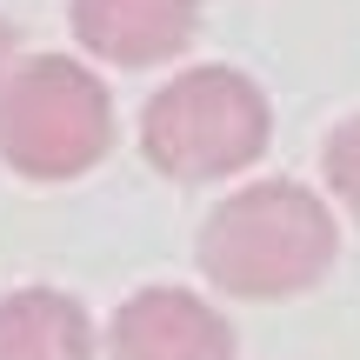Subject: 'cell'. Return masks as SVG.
<instances>
[{"label": "cell", "mask_w": 360, "mask_h": 360, "mask_svg": "<svg viewBox=\"0 0 360 360\" xmlns=\"http://www.w3.org/2000/svg\"><path fill=\"white\" fill-rule=\"evenodd\" d=\"M340 254L334 214L294 180H260L214 207L200 227V274L240 300L307 294Z\"/></svg>", "instance_id": "6da1fadb"}, {"label": "cell", "mask_w": 360, "mask_h": 360, "mask_svg": "<svg viewBox=\"0 0 360 360\" xmlns=\"http://www.w3.org/2000/svg\"><path fill=\"white\" fill-rule=\"evenodd\" d=\"M114 141V101L80 60H20L0 74V160L20 180H74Z\"/></svg>", "instance_id": "7a4b0ae2"}, {"label": "cell", "mask_w": 360, "mask_h": 360, "mask_svg": "<svg viewBox=\"0 0 360 360\" xmlns=\"http://www.w3.org/2000/svg\"><path fill=\"white\" fill-rule=\"evenodd\" d=\"M274 114L260 87L233 67H187L154 94L141 120V147L167 180H220L267 154Z\"/></svg>", "instance_id": "3957f363"}, {"label": "cell", "mask_w": 360, "mask_h": 360, "mask_svg": "<svg viewBox=\"0 0 360 360\" xmlns=\"http://www.w3.org/2000/svg\"><path fill=\"white\" fill-rule=\"evenodd\" d=\"M114 360H233V327L187 287H147L114 314Z\"/></svg>", "instance_id": "277c9868"}, {"label": "cell", "mask_w": 360, "mask_h": 360, "mask_svg": "<svg viewBox=\"0 0 360 360\" xmlns=\"http://www.w3.org/2000/svg\"><path fill=\"white\" fill-rule=\"evenodd\" d=\"M74 40L114 67H154L187 53L200 7L193 0H67Z\"/></svg>", "instance_id": "5b68a950"}, {"label": "cell", "mask_w": 360, "mask_h": 360, "mask_svg": "<svg viewBox=\"0 0 360 360\" xmlns=\"http://www.w3.org/2000/svg\"><path fill=\"white\" fill-rule=\"evenodd\" d=\"M94 321L74 294L20 287L0 300V360H94Z\"/></svg>", "instance_id": "8992f818"}, {"label": "cell", "mask_w": 360, "mask_h": 360, "mask_svg": "<svg viewBox=\"0 0 360 360\" xmlns=\"http://www.w3.org/2000/svg\"><path fill=\"white\" fill-rule=\"evenodd\" d=\"M327 180H334V193L360 214V120H340L334 141H327Z\"/></svg>", "instance_id": "52a82bcc"}, {"label": "cell", "mask_w": 360, "mask_h": 360, "mask_svg": "<svg viewBox=\"0 0 360 360\" xmlns=\"http://www.w3.org/2000/svg\"><path fill=\"white\" fill-rule=\"evenodd\" d=\"M7 67H13V27L0 20V74H7Z\"/></svg>", "instance_id": "ba28073f"}]
</instances>
